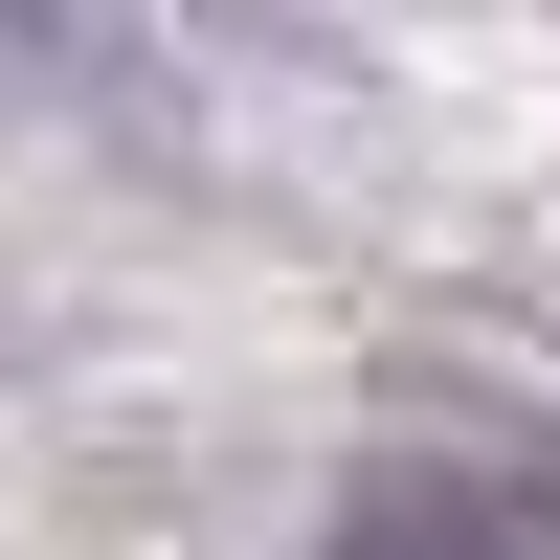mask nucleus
<instances>
[{"instance_id":"obj_1","label":"nucleus","mask_w":560,"mask_h":560,"mask_svg":"<svg viewBox=\"0 0 560 560\" xmlns=\"http://www.w3.org/2000/svg\"><path fill=\"white\" fill-rule=\"evenodd\" d=\"M337 560H560V493L404 448V471H359V493H337Z\"/></svg>"}]
</instances>
